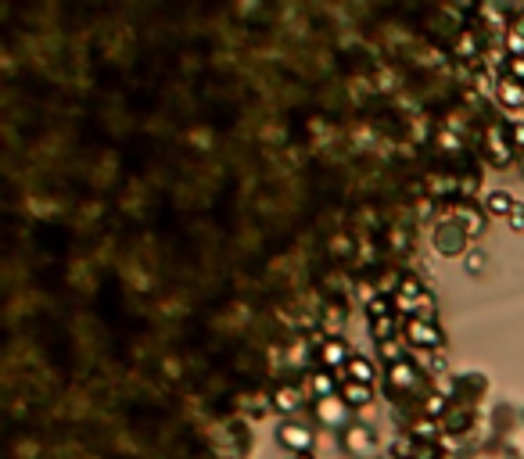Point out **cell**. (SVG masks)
Segmentation results:
<instances>
[{
	"mask_svg": "<svg viewBox=\"0 0 524 459\" xmlns=\"http://www.w3.org/2000/svg\"><path fill=\"white\" fill-rule=\"evenodd\" d=\"M489 208L503 215V212H510V198H506V194H492V198H489Z\"/></svg>",
	"mask_w": 524,
	"mask_h": 459,
	"instance_id": "cell-3",
	"label": "cell"
},
{
	"mask_svg": "<svg viewBox=\"0 0 524 459\" xmlns=\"http://www.w3.org/2000/svg\"><path fill=\"white\" fill-rule=\"evenodd\" d=\"M352 373H356L359 380H370V366H367L363 359H359V363H352Z\"/></svg>",
	"mask_w": 524,
	"mask_h": 459,
	"instance_id": "cell-4",
	"label": "cell"
},
{
	"mask_svg": "<svg viewBox=\"0 0 524 459\" xmlns=\"http://www.w3.org/2000/svg\"><path fill=\"white\" fill-rule=\"evenodd\" d=\"M510 72H513V76H520V79H524V62H513V65H510Z\"/></svg>",
	"mask_w": 524,
	"mask_h": 459,
	"instance_id": "cell-5",
	"label": "cell"
},
{
	"mask_svg": "<svg viewBox=\"0 0 524 459\" xmlns=\"http://www.w3.org/2000/svg\"><path fill=\"white\" fill-rule=\"evenodd\" d=\"M513 140H520V144H524V126H517V130H513Z\"/></svg>",
	"mask_w": 524,
	"mask_h": 459,
	"instance_id": "cell-6",
	"label": "cell"
},
{
	"mask_svg": "<svg viewBox=\"0 0 524 459\" xmlns=\"http://www.w3.org/2000/svg\"><path fill=\"white\" fill-rule=\"evenodd\" d=\"M499 97H503L506 104H524V86H517V83H503Z\"/></svg>",
	"mask_w": 524,
	"mask_h": 459,
	"instance_id": "cell-1",
	"label": "cell"
},
{
	"mask_svg": "<svg viewBox=\"0 0 524 459\" xmlns=\"http://www.w3.org/2000/svg\"><path fill=\"white\" fill-rule=\"evenodd\" d=\"M277 406H280V409H295V406H299V395H295V391H280V395H277Z\"/></svg>",
	"mask_w": 524,
	"mask_h": 459,
	"instance_id": "cell-2",
	"label": "cell"
}]
</instances>
